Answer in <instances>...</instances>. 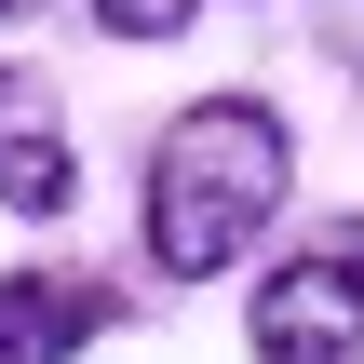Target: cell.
Wrapping results in <instances>:
<instances>
[{
  "mask_svg": "<svg viewBox=\"0 0 364 364\" xmlns=\"http://www.w3.org/2000/svg\"><path fill=\"white\" fill-rule=\"evenodd\" d=\"M297 203V122L284 95L257 81H203L149 122V162H135V270L162 297L189 284H230Z\"/></svg>",
  "mask_w": 364,
  "mask_h": 364,
  "instance_id": "cell-1",
  "label": "cell"
},
{
  "mask_svg": "<svg viewBox=\"0 0 364 364\" xmlns=\"http://www.w3.org/2000/svg\"><path fill=\"white\" fill-rule=\"evenodd\" d=\"M243 364H364V203L297 216L243 284Z\"/></svg>",
  "mask_w": 364,
  "mask_h": 364,
  "instance_id": "cell-2",
  "label": "cell"
},
{
  "mask_svg": "<svg viewBox=\"0 0 364 364\" xmlns=\"http://www.w3.org/2000/svg\"><path fill=\"white\" fill-rule=\"evenodd\" d=\"M0 216H27V230L81 216V122L41 54H0Z\"/></svg>",
  "mask_w": 364,
  "mask_h": 364,
  "instance_id": "cell-3",
  "label": "cell"
},
{
  "mask_svg": "<svg viewBox=\"0 0 364 364\" xmlns=\"http://www.w3.org/2000/svg\"><path fill=\"white\" fill-rule=\"evenodd\" d=\"M122 284L108 270H81V257H14L0 270V364H81L122 338Z\"/></svg>",
  "mask_w": 364,
  "mask_h": 364,
  "instance_id": "cell-4",
  "label": "cell"
},
{
  "mask_svg": "<svg viewBox=\"0 0 364 364\" xmlns=\"http://www.w3.org/2000/svg\"><path fill=\"white\" fill-rule=\"evenodd\" d=\"M81 14H95V41H122V54H162V41L203 27V0H81Z\"/></svg>",
  "mask_w": 364,
  "mask_h": 364,
  "instance_id": "cell-5",
  "label": "cell"
},
{
  "mask_svg": "<svg viewBox=\"0 0 364 364\" xmlns=\"http://www.w3.org/2000/svg\"><path fill=\"white\" fill-rule=\"evenodd\" d=\"M27 14H41V0H0V27H27Z\"/></svg>",
  "mask_w": 364,
  "mask_h": 364,
  "instance_id": "cell-6",
  "label": "cell"
}]
</instances>
